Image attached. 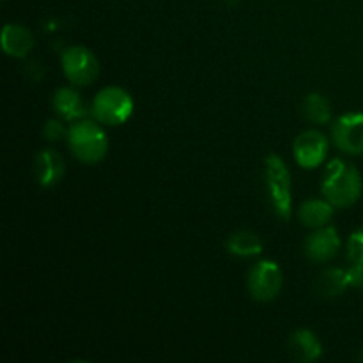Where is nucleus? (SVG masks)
I'll list each match as a JSON object with an SVG mask.
<instances>
[{
  "label": "nucleus",
  "mask_w": 363,
  "mask_h": 363,
  "mask_svg": "<svg viewBox=\"0 0 363 363\" xmlns=\"http://www.w3.org/2000/svg\"><path fill=\"white\" fill-rule=\"evenodd\" d=\"M321 190L330 204H333L335 208H350L362 195L363 183L360 172L344 160H332L326 165Z\"/></svg>",
  "instance_id": "f257e3e1"
},
{
  "label": "nucleus",
  "mask_w": 363,
  "mask_h": 363,
  "mask_svg": "<svg viewBox=\"0 0 363 363\" xmlns=\"http://www.w3.org/2000/svg\"><path fill=\"white\" fill-rule=\"evenodd\" d=\"M67 145L80 162L98 163L108 151V138L105 130L94 121L80 119L69 126L66 133Z\"/></svg>",
  "instance_id": "f03ea898"
},
{
  "label": "nucleus",
  "mask_w": 363,
  "mask_h": 363,
  "mask_svg": "<svg viewBox=\"0 0 363 363\" xmlns=\"http://www.w3.org/2000/svg\"><path fill=\"white\" fill-rule=\"evenodd\" d=\"M264 177L273 209L284 222H287L293 213V181L289 169L280 156H266Z\"/></svg>",
  "instance_id": "7ed1b4c3"
},
{
  "label": "nucleus",
  "mask_w": 363,
  "mask_h": 363,
  "mask_svg": "<svg viewBox=\"0 0 363 363\" xmlns=\"http://www.w3.org/2000/svg\"><path fill=\"white\" fill-rule=\"evenodd\" d=\"M135 108L133 98L123 87L101 89L92 101V116L106 126H121L131 117Z\"/></svg>",
  "instance_id": "20e7f679"
},
{
  "label": "nucleus",
  "mask_w": 363,
  "mask_h": 363,
  "mask_svg": "<svg viewBox=\"0 0 363 363\" xmlns=\"http://www.w3.org/2000/svg\"><path fill=\"white\" fill-rule=\"evenodd\" d=\"M62 69L67 80L78 87L94 84L99 74V62L85 46H69L62 53Z\"/></svg>",
  "instance_id": "39448f33"
},
{
  "label": "nucleus",
  "mask_w": 363,
  "mask_h": 363,
  "mask_svg": "<svg viewBox=\"0 0 363 363\" xmlns=\"http://www.w3.org/2000/svg\"><path fill=\"white\" fill-rule=\"evenodd\" d=\"M284 275L275 261H261L248 272V293L257 301H272L280 294Z\"/></svg>",
  "instance_id": "423d86ee"
},
{
  "label": "nucleus",
  "mask_w": 363,
  "mask_h": 363,
  "mask_svg": "<svg viewBox=\"0 0 363 363\" xmlns=\"http://www.w3.org/2000/svg\"><path fill=\"white\" fill-rule=\"evenodd\" d=\"M332 138L340 151L363 155V112L344 113L333 123Z\"/></svg>",
  "instance_id": "0eeeda50"
},
{
  "label": "nucleus",
  "mask_w": 363,
  "mask_h": 363,
  "mask_svg": "<svg viewBox=\"0 0 363 363\" xmlns=\"http://www.w3.org/2000/svg\"><path fill=\"white\" fill-rule=\"evenodd\" d=\"M293 151L298 165L303 167V169H315V167L325 163L326 155H328V140L321 131H303L294 140Z\"/></svg>",
  "instance_id": "6e6552de"
},
{
  "label": "nucleus",
  "mask_w": 363,
  "mask_h": 363,
  "mask_svg": "<svg viewBox=\"0 0 363 363\" xmlns=\"http://www.w3.org/2000/svg\"><path fill=\"white\" fill-rule=\"evenodd\" d=\"M339 248L340 236L335 227L332 225L321 227L305 241V255L308 257V261L314 262L332 261L339 254Z\"/></svg>",
  "instance_id": "1a4fd4ad"
},
{
  "label": "nucleus",
  "mask_w": 363,
  "mask_h": 363,
  "mask_svg": "<svg viewBox=\"0 0 363 363\" xmlns=\"http://www.w3.org/2000/svg\"><path fill=\"white\" fill-rule=\"evenodd\" d=\"M34 172L35 179H38L39 186L52 188L64 177L66 172V165H64L62 156L53 149H43L38 152L34 162Z\"/></svg>",
  "instance_id": "9d476101"
},
{
  "label": "nucleus",
  "mask_w": 363,
  "mask_h": 363,
  "mask_svg": "<svg viewBox=\"0 0 363 363\" xmlns=\"http://www.w3.org/2000/svg\"><path fill=\"white\" fill-rule=\"evenodd\" d=\"M34 38L27 27L18 23H7L2 30V48L9 57L23 59L30 53Z\"/></svg>",
  "instance_id": "9b49d317"
},
{
  "label": "nucleus",
  "mask_w": 363,
  "mask_h": 363,
  "mask_svg": "<svg viewBox=\"0 0 363 363\" xmlns=\"http://www.w3.org/2000/svg\"><path fill=\"white\" fill-rule=\"evenodd\" d=\"M289 351L294 360L311 363L323 357V344L311 330H296L291 335Z\"/></svg>",
  "instance_id": "f8f14e48"
},
{
  "label": "nucleus",
  "mask_w": 363,
  "mask_h": 363,
  "mask_svg": "<svg viewBox=\"0 0 363 363\" xmlns=\"http://www.w3.org/2000/svg\"><path fill=\"white\" fill-rule=\"evenodd\" d=\"M53 110L64 121H80L87 116V108L80 92L71 87H62L53 94Z\"/></svg>",
  "instance_id": "ddd939ff"
},
{
  "label": "nucleus",
  "mask_w": 363,
  "mask_h": 363,
  "mask_svg": "<svg viewBox=\"0 0 363 363\" xmlns=\"http://www.w3.org/2000/svg\"><path fill=\"white\" fill-rule=\"evenodd\" d=\"M333 208L335 206L330 204L328 201H321V199L305 201L300 208V222L308 229H321V227L328 225V222L332 220Z\"/></svg>",
  "instance_id": "4468645a"
},
{
  "label": "nucleus",
  "mask_w": 363,
  "mask_h": 363,
  "mask_svg": "<svg viewBox=\"0 0 363 363\" xmlns=\"http://www.w3.org/2000/svg\"><path fill=\"white\" fill-rule=\"evenodd\" d=\"M315 293L323 298H335L351 287L347 269L330 268L323 272L315 280Z\"/></svg>",
  "instance_id": "2eb2a0df"
},
{
  "label": "nucleus",
  "mask_w": 363,
  "mask_h": 363,
  "mask_svg": "<svg viewBox=\"0 0 363 363\" xmlns=\"http://www.w3.org/2000/svg\"><path fill=\"white\" fill-rule=\"evenodd\" d=\"M227 252L236 257H257L262 254L261 238L250 230H238L230 234L225 243Z\"/></svg>",
  "instance_id": "dca6fc26"
},
{
  "label": "nucleus",
  "mask_w": 363,
  "mask_h": 363,
  "mask_svg": "<svg viewBox=\"0 0 363 363\" xmlns=\"http://www.w3.org/2000/svg\"><path fill=\"white\" fill-rule=\"evenodd\" d=\"M301 110H303V116L315 124H326L332 119V106H330V101L325 96L319 94V92H311L303 99Z\"/></svg>",
  "instance_id": "f3484780"
},
{
  "label": "nucleus",
  "mask_w": 363,
  "mask_h": 363,
  "mask_svg": "<svg viewBox=\"0 0 363 363\" xmlns=\"http://www.w3.org/2000/svg\"><path fill=\"white\" fill-rule=\"evenodd\" d=\"M347 261L351 264L363 266V227L350 236V241H347Z\"/></svg>",
  "instance_id": "a211bd4d"
},
{
  "label": "nucleus",
  "mask_w": 363,
  "mask_h": 363,
  "mask_svg": "<svg viewBox=\"0 0 363 363\" xmlns=\"http://www.w3.org/2000/svg\"><path fill=\"white\" fill-rule=\"evenodd\" d=\"M43 133H45V137L48 138L50 142H57V140H60V138H62L67 131L64 130V126L59 123V121L52 119L45 124V128H43Z\"/></svg>",
  "instance_id": "6ab92c4d"
},
{
  "label": "nucleus",
  "mask_w": 363,
  "mask_h": 363,
  "mask_svg": "<svg viewBox=\"0 0 363 363\" xmlns=\"http://www.w3.org/2000/svg\"><path fill=\"white\" fill-rule=\"evenodd\" d=\"M347 277H350L351 287H363V266L351 264L347 268Z\"/></svg>",
  "instance_id": "aec40b11"
}]
</instances>
